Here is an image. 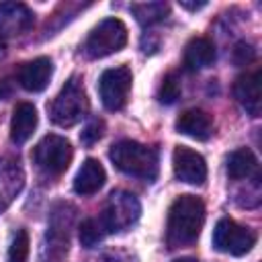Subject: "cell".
I'll use <instances>...</instances> for the list:
<instances>
[{"instance_id":"cell-1","label":"cell","mask_w":262,"mask_h":262,"mask_svg":"<svg viewBox=\"0 0 262 262\" xmlns=\"http://www.w3.org/2000/svg\"><path fill=\"white\" fill-rule=\"evenodd\" d=\"M205 223V205L194 194H180L172 201L166 221V242L170 248L192 244Z\"/></svg>"},{"instance_id":"cell-13","label":"cell","mask_w":262,"mask_h":262,"mask_svg":"<svg viewBox=\"0 0 262 262\" xmlns=\"http://www.w3.org/2000/svg\"><path fill=\"white\" fill-rule=\"evenodd\" d=\"M53 74V63L49 57H37L33 61H27L18 72V82L29 92H41L47 88Z\"/></svg>"},{"instance_id":"cell-24","label":"cell","mask_w":262,"mask_h":262,"mask_svg":"<svg viewBox=\"0 0 262 262\" xmlns=\"http://www.w3.org/2000/svg\"><path fill=\"white\" fill-rule=\"evenodd\" d=\"M10 94V86L8 82H0V98H6Z\"/></svg>"},{"instance_id":"cell-7","label":"cell","mask_w":262,"mask_h":262,"mask_svg":"<svg viewBox=\"0 0 262 262\" xmlns=\"http://www.w3.org/2000/svg\"><path fill=\"white\" fill-rule=\"evenodd\" d=\"M254 244H256V233L250 227H244L229 217L219 219L213 229V246L223 254L244 256L252 250Z\"/></svg>"},{"instance_id":"cell-20","label":"cell","mask_w":262,"mask_h":262,"mask_svg":"<svg viewBox=\"0 0 262 262\" xmlns=\"http://www.w3.org/2000/svg\"><path fill=\"white\" fill-rule=\"evenodd\" d=\"M180 92H182V88H180L178 76H176V74H168V76L162 80V84H160L158 100H160L162 104H172V102H176V100L180 98Z\"/></svg>"},{"instance_id":"cell-6","label":"cell","mask_w":262,"mask_h":262,"mask_svg":"<svg viewBox=\"0 0 262 262\" xmlns=\"http://www.w3.org/2000/svg\"><path fill=\"white\" fill-rule=\"evenodd\" d=\"M74 158V149H72V143L61 137V135H55V133H49L45 135L33 149V162L45 172V174H51V176H59L68 170L70 162Z\"/></svg>"},{"instance_id":"cell-10","label":"cell","mask_w":262,"mask_h":262,"mask_svg":"<svg viewBox=\"0 0 262 262\" xmlns=\"http://www.w3.org/2000/svg\"><path fill=\"white\" fill-rule=\"evenodd\" d=\"M35 23L33 10L23 2L0 4V37H12L29 31Z\"/></svg>"},{"instance_id":"cell-3","label":"cell","mask_w":262,"mask_h":262,"mask_svg":"<svg viewBox=\"0 0 262 262\" xmlns=\"http://www.w3.org/2000/svg\"><path fill=\"white\" fill-rule=\"evenodd\" d=\"M88 96L86 90L82 86V82L74 76L70 78L63 88L59 90V94L53 98L51 106H49V115L51 121L59 127H72L78 121H82L88 113Z\"/></svg>"},{"instance_id":"cell-21","label":"cell","mask_w":262,"mask_h":262,"mask_svg":"<svg viewBox=\"0 0 262 262\" xmlns=\"http://www.w3.org/2000/svg\"><path fill=\"white\" fill-rule=\"evenodd\" d=\"M29 258V235L25 229H18L8 248V262H27Z\"/></svg>"},{"instance_id":"cell-27","label":"cell","mask_w":262,"mask_h":262,"mask_svg":"<svg viewBox=\"0 0 262 262\" xmlns=\"http://www.w3.org/2000/svg\"><path fill=\"white\" fill-rule=\"evenodd\" d=\"M4 49V41H2V37H0V51Z\"/></svg>"},{"instance_id":"cell-11","label":"cell","mask_w":262,"mask_h":262,"mask_svg":"<svg viewBox=\"0 0 262 262\" xmlns=\"http://www.w3.org/2000/svg\"><path fill=\"white\" fill-rule=\"evenodd\" d=\"M233 96L250 117H260L262 92H260V70L242 74L233 84Z\"/></svg>"},{"instance_id":"cell-8","label":"cell","mask_w":262,"mask_h":262,"mask_svg":"<svg viewBox=\"0 0 262 262\" xmlns=\"http://www.w3.org/2000/svg\"><path fill=\"white\" fill-rule=\"evenodd\" d=\"M131 82H133V76L127 66L104 70L98 80V94H100L102 104L108 111H121L127 104Z\"/></svg>"},{"instance_id":"cell-15","label":"cell","mask_w":262,"mask_h":262,"mask_svg":"<svg viewBox=\"0 0 262 262\" xmlns=\"http://www.w3.org/2000/svg\"><path fill=\"white\" fill-rule=\"evenodd\" d=\"M37 108L31 104V102H18L14 106V113H12V121H10V139L14 143H25L35 127H37Z\"/></svg>"},{"instance_id":"cell-16","label":"cell","mask_w":262,"mask_h":262,"mask_svg":"<svg viewBox=\"0 0 262 262\" xmlns=\"http://www.w3.org/2000/svg\"><path fill=\"white\" fill-rule=\"evenodd\" d=\"M215 61V45L207 37H194L188 41L184 49V68L188 72H196L209 68Z\"/></svg>"},{"instance_id":"cell-23","label":"cell","mask_w":262,"mask_h":262,"mask_svg":"<svg viewBox=\"0 0 262 262\" xmlns=\"http://www.w3.org/2000/svg\"><path fill=\"white\" fill-rule=\"evenodd\" d=\"M254 59H256V49H254L250 43L239 41V43L235 45V49H233V61H235L237 66H248V63H252Z\"/></svg>"},{"instance_id":"cell-2","label":"cell","mask_w":262,"mask_h":262,"mask_svg":"<svg viewBox=\"0 0 262 262\" xmlns=\"http://www.w3.org/2000/svg\"><path fill=\"white\" fill-rule=\"evenodd\" d=\"M111 162L115 164L117 170L129 174V176H137L143 180H154L158 176V154L156 149L133 141V139H121L117 143H113L111 151H108Z\"/></svg>"},{"instance_id":"cell-26","label":"cell","mask_w":262,"mask_h":262,"mask_svg":"<svg viewBox=\"0 0 262 262\" xmlns=\"http://www.w3.org/2000/svg\"><path fill=\"white\" fill-rule=\"evenodd\" d=\"M174 262H199L196 258H178V260H174Z\"/></svg>"},{"instance_id":"cell-9","label":"cell","mask_w":262,"mask_h":262,"mask_svg":"<svg viewBox=\"0 0 262 262\" xmlns=\"http://www.w3.org/2000/svg\"><path fill=\"white\" fill-rule=\"evenodd\" d=\"M172 166L174 174L180 182L188 184H203L207 180V162L205 158L184 145H178L172 154Z\"/></svg>"},{"instance_id":"cell-17","label":"cell","mask_w":262,"mask_h":262,"mask_svg":"<svg viewBox=\"0 0 262 262\" xmlns=\"http://www.w3.org/2000/svg\"><path fill=\"white\" fill-rule=\"evenodd\" d=\"M227 176L231 180L258 176V158L250 147H239L227 156Z\"/></svg>"},{"instance_id":"cell-4","label":"cell","mask_w":262,"mask_h":262,"mask_svg":"<svg viewBox=\"0 0 262 262\" xmlns=\"http://www.w3.org/2000/svg\"><path fill=\"white\" fill-rule=\"evenodd\" d=\"M127 45V27L121 18H104L98 23L82 45V53L90 59L106 57Z\"/></svg>"},{"instance_id":"cell-12","label":"cell","mask_w":262,"mask_h":262,"mask_svg":"<svg viewBox=\"0 0 262 262\" xmlns=\"http://www.w3.org/2000/svg\"><path fill=\"white\" fill-rule=\"evenodd\" d=\"M176 131L199 141H207L213 133V117L203 108H188L176 119Z\"/></svg>"},{"instance_id":"cell-5","label":"cell","mask_w":262,"mask_h":262,"mask_svg":"<svg viewBox=\"0 0 262 262\" xmlns=\"http://www.w3.org/2000/svg\"><path fill=\"white\" fill-rule=\"evenodd\" d=\"M139 213H141V205L135 199V194L125 190H113L104 203L98 221L106 233H115L131 227L139 219Z\"/></svg>"},{"instance_id":"cell-18","label":"cell","mask_w":262,"mask_h":262,"mask_svg":"<svg viewBox=\"0 0 262 262\" xmlns=\"http://www.w3.org/2000/svg\"><path fill=\"white\" fill-rule=\"evenodd\" d=\"M131 12L141 25H154L162 20L168 14V4L166 2H143V4H133Z\"/></svg>"},{"instance_id":"cell-19","label":"cell","mask_w":262,"mask_h":262,"mask_svg":"<svg viewBox=\"0 0 262 262\" xmlns=\"http://www.w3.org/2000/svg\"><path fill=\"white\" fill-rule=\"evenodd\" d=\"M104 227L100 225L98 219L90 217V219H84L78 227V235H80V244L84 248H94L102 237H104Z\"/></svg>"},{"instance_id":"cell-25","label":"cell","mask_w":262,"mask_h":262,"mask_svg":"<svg viewBox=\"0 0 262 262\" xmlns=\"http://www.w3.org/2000/svg\"><path fill=\"white\" fill-rule=\"evenodd\" d=\"M207 2H196V4H188V2H180V6H184V8H188V10H196V8H203Z\"/></svg>"},{"instance_id":"cell-14","label":"cell","mask_w":262,"mask_h":262,"mask_svg":"<svg viewBox=\"0 0 262 262\" xmlns=\"http://www.w3.org/2000/svg\"><path fill=\"white\" fill-rule=\"evenodd\" d=\"M104 180H106V172H104L102 164L98 160H94V158H88L80 166V170H78V174L74 178V190L78 194H84V196L86 194H94V192H98L102 188Z\"/></svg>"},{"instance_id":"cell-22","label":"cell","mask_w":262,"mask_h":262,"mask_svg":"<svg viewBox=\"0 0 262 262\" xmlns=\"http://www.w3.org/2000/svg\"><path fill=\"white\" fill-rule=\"evenodd\" d=\"M102 135H104V123H102V119H92L84 127V131L80 133V141L84 145H94Z\"/></svg>"}]
</instances>
